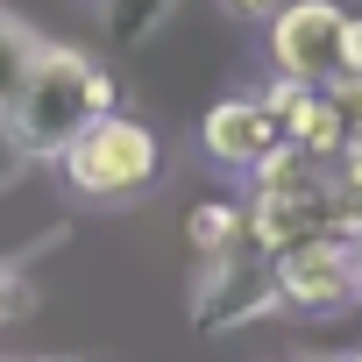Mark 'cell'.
<instances>
[{"label": "cell", "mask_w": 362, "mask_h": 362, "mask_svg": "<svg viewBox=\"0 0 362 362\" xmlns=\"http://www.w3.org/2000/svg\"><path fill=\"white\" fill-rule=\"evenodd\" d=\"M36 36L15 22V15H0V114L15 107V93H22V78H29V64H36Z\"/></svg>", "instance_id": "8"}, {"label": "cell", "mask_w": 362, "mask_h": 362, "mask_svg": "<svg viewBox=\"0 0 362 362\" xmlns=\"http://www.w3.org/2000/svg\"><path fill=\"white\" fill-rule=\"evenodd\" d=\"M221 8H235V15H277V0H221Z\"/></svg>", "instance_id": "11"}, {"label": "cell", "mask_w": 362, "mask_h": 362, "mask_svg": "<svg viewBox=\"0 0 362 362\" xmlns=\"http://www.w3.org/2000/svg\"><path fill=\"white\" fill-rule=\"evenodd\" d=\"M270 298H277V305H298V313H341V305H355V298H362L355 242H341V235H313V242L277 249Z\"/></svg>", "instance_id": "3"}, {"label": "cell", "mask_w": 362, "mask_h": 362, "mask_svg": "<svg viewBox=\"0 0 362 362\" xmlns=\"http://www.w3.org/2000/svg\"><path fill=\"white\" fill-rule=\"evenodd\" d=\"M327 93H334V107L348 114V128H362V71H334Z\"/></svg>", "instance_id": "9"}, {"label": "cell", "mask_w": 362, "mask_h": 362, "mask_svg": "<svg viewBox=\"0 0 362 362\" xmlns=\"http://www.w3.org/2000/svg\"><path fill=\"white\" fill-rule=\"evenodd\" d=\"M15 305H22V291H15V284H8V277H0V320H8V313H15Z\"/></svg>", "instance_id": "12"}, {"label": "cell", "mask_w": 362, "mask_h": 362, "mask_svg": "<svg viewBox=\"0 0 362 362\" xmlns=\"http://www.w3.org/2000/svg\"><path fill=\"white\" fill-rule=\"evenodd\" d=\"M263 107L277 114L284 142H298L305 156H320V163L341 156V142H348V114L334 107L327 86H305V78H284V71H277V86L263 93Z\"/></svg>", "instance_id": "5"}, {"label": "cell", "mask_w": 362, "mask_h": 362, "mask_svg": "<svg viewBox=\"0 0 362 362\" xmlns=\"http://www.w3.org/2000/svg\"><path fill=\"white\" fill-rule=\"evenodd\" d=\"M341 15L334 0H291V8L270 15V57L284 78H305V86H327L334 64H341Z\"/></svg>", "instance_id": "4"}, {"label": "cell", "mask_w": 362, "mask_h": 362, "mask_svg": "<svg viewBox=\"0 0 362 362\" xmlns=\"http://www.w3.org/2000/svg\"><path fill=\"white\" fill-rule=\"evenodd\" d=\"M107 107H114V78H107L100 64H86L78 50H36V64H29V78H22L8 121H15V142H22V149L57 156V149H64L93 114H107Z\"/></svg>", "instance_id": "1"}, {"label": "cell", "mask_w": 362, "mask_h": 362, "mask_svg": "<svg viewBox=\"0 0 362 362\" xmlns=\"http://www.w3.org/2000/svg\"><path fill=\"white\" fill-rule=\"evenodd\" d=\"M334 71H362V15H341V64Z\"/></svg>", "instance_id": "10"}, {"label": "cell", "mask_w": 362, "mask_h": 362, "mask_svg": "<svg viewBox=\"0 0 362 362\" xmlns=\"http://www.w3.org/2000/svg\"><path fill=\"white\" fill-rule=\"evenodd\" d=\"M249 235V214H235V206H221V199H206V206H192L185 214V242L199 249V256H235V242Z\"/></svg>", "instance_id": "7"}, {"label": "cell", "mask_w": 362, "mask_h": 362, "mask_svg": "<svg viewBox=\"0 0 362 362\" xmlns=\"http://www.w3.org/2000/svg\"><path fill=\"white\" fill-rule=\"evenodd\" d=\"M156 135L142 128V121H128V114H93L64 149H57V163H64V177H71V192H86V199H121V192H135V185H149L156 177Z\"/></svg>", "instance_id": "2"}, {"label": "cell", "mask_w": 362, "mask_h": 362, "mask_svg": "<svg viewBox=\"0 0 362 362\" xmlns=\"http://www.w3.org/2000/svg\"><path fill=\"white\" fill-rule=\"evenodd\" d=\"M348 362H362V348H355V355H348Z\"/></svg>", "instance_id": "13"}, {"label": "cell", "mask_w": 362, "mask_h": 362, "mask_svg": "<svg viewBox=\"0 0 362 362\" xmlns=\"http://www.w3.org/2000/svg\"><path fill=\"white\" fill-rule=\"evenodd\" d=\"M199 135H206V156H214V163L249 170V163H256L284 128H277V114H270L263 100H221V107L206 114V128H199Z\"/></svg>", "instance_id": "6"}]
</instances>
